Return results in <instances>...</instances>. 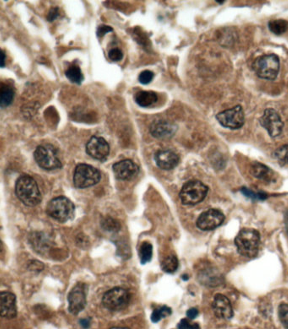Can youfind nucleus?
<instances>
[{"label": "nucleus", "mask_w": 288, "mask_h": 329, "mask_svg": "<svg viewBox=\"0 0 288 329\" xmlns=\"http://www.w3.org/2000/svg\"><path fill=\"white\" fill-rule=\"evenodd\" d=\"M155 161L160 169L172 170L180 163V158L178 154L172 150H162L156 152Z\"/></svg>", "instance_id": "nucleus-17"}, {"label": "nucleus", "mask_w": 288, "mask_h": 329, "mask_svg": "<svg viewBox=\"0 0 288 329\" xmlns=\"http://www.w3.org/2000/svg\"><path fill=\"white\" fill-rule=\"evenodd\" d=\"M285 221H286V231H288V212H286V214Z\"/></svg>", "instance_id": "nucleus-39"}, {"label": "nucleus", "mask_w": 288, "mask_h": 329, "mask_svg": "<svg viewBox=\"0 0 288 329\" xmlns=\"http://www.w3.org/2000/svg\"><path fill=\"white\" fill-rule=\"evenodd\" d=\"M162 268L165 272L172 274L178 268V260L175 255H169L162 263Z\"/></svg>", "instance_id": "nucleus-25"}, {"label": "nucleus", "mask_w": 288, "mask_h": 329, "mask_svg": "<svg viewBox=\"0 0 288 329\" xmlns=\"http://www.w3.org/2000/svg\"><path fill=\"white\" fill-rule=\"evenodd\" d=\"M273 156L280 166L288 165V144H285L282 147L278 148V150L274 151Z\"/></svg>", "instance_id": "nucleus-26"}, {"label": "nucleus", "mask_w": 288, "mask_h": 329, "mask_svg": "<svg viewBox=\"0 0 288 329\" xmlns=\"http://www.w3.org/2000/svg\"><path fill=\"white\" fill-rule=\"evenodd\" d=\"M178 329H200L198 324H191L188 319H182L178 324Z\"/></svg>", "instance_id": "nucleus-33"}, {"label": "nucleus", "mask_w": 288, "mask_h": 329, "mask_svg": "<svg viewBox=\"0 0 288 329\" xmlns=\"http://www.w3.org/2000/svg\"><path fill=\"white\" fill-rule=\"evenodd\" d=\"M0 95H1V101L0 105L2 107H6L10 105L13 102L14 97V90L13 88L8 85V84L2 83L1 90H0Z\"/></svg>", "instance_id": "nucleus-21"}, {"label": "nucleus", "mask_w": 288, "mask_h": 329, "mask_svg": "<svg viewBox=\"0 0 288 329\" xmlns=\"http://www.w3.org/2000/svg\"><path fill=\"white\" fill-rule=\"evenodd\" d=\"M0 313L6 319H14L17 315L16 297L11 292H2L0 295Z\"/></svg>", "instance_id": "nucleus-15"}, {"label": "nucleus", "mask_w": 288, "mask_h": 329, "mask_svg": "<svg viewBox=\"0 0 288 329\" xmlns=\"http://www.w3.org/2000/svg\"><path fill=\"white\" fill-rule=\"evenodd\" d=\"M80 324L82 325L84 329H88L90 326V319H80Z\"/></svg>", "instance_id": "nucleus-38"}, {"label": "nucleus", "mask_w": 288, "mask_h": 329, "mask_svg": "<svg viewBox=\"0 0 288 329\" xmlns=\"http://www.w3.org/2000/svg\"><path fill=\"white\" fill-rule=\"evenodd\" d=\"M177 131V126L166 121L159 120L150 127V133L156 139H170Z\"/></svg>", "instance_id": "nucleus-18"}, {"label": "nucleus", "mask_w": 288, "mask_h": 329, "mask_svg": "<svg viewBox=\"0 0 288 329\" xmlns=\"http://www.w3.org/2000/svg\"><path fill=\"white\" fill-rule=\"evenodd\" d=\"M280 59L274 54L264 55L253 63V69L261 79L274 80L280 72Z\"/></svg>", "instance_id": "nucleus-3"}, {"label": "nucleus", "mask_w": 288, "mask_h": 329, "mask_svg": "<svg viewBox=\"0 0 288 329\" xmlns=\"http://www.w3.org/2000/svg\"><path fill=\"white\" fill-rule=\"evenodd\" d=\"M58 8H52V10L49 12L48 16V19L49 21H54V19H57V17L58 16Z\"/></svg>", "instance_id": "nucleus-36"}, {"label": "nucleus", "mask_w": 288, "mask_h": 329, "mask_svg": "<svg viewBox=\"0 0 288 329\" xmlns=\"http://www.w3.org/2000/svg\"><path fill=\"white\" fill-rule=\"evenodd\" d=\"M68 310L74 315L79 314L86 306V291L84 284L74 286L68 297Z\"/></svg>", "instance_id": "nucleus-12"}, {"label": "nucleus", "mask_w": 288, "mask_h": 329, "mask_svg": "<svg viewBox=\"0 0 288 329\" xmlns=\"http://www.w3.org/2000/svg\"><path fill=\"white\" fill-rule=\"evenodd\" d=\"M155 74L152 71L146 70L143 71L142 74H140L139 81L143 84H148L152 81L154 79Z\"/></svg>", "instance_id": "nucleus-31"}, {"label": "nucleus", "mask_w": 288, "mask_h": 329, "mask_svg": "<svg viewBox=\"0 0 288 329\" xmlns=\"http://www.w3.org/2000/svg\"><path fill=\"white\" fill-rule=\"evenodd\" d=\"M198 315V311L197 308H190L187 312V316L188 319H194Z\"/></svg>", "instance_id": "nucleus-37"}, {"label": "nucleus", "mask_w": 288, "mask_h": 329, "mask_svg": "<svg viewBox=\"0 0 288 329\" xmlns=\"http://www.w3.org/2000/svg\"><path fill=\"white\" fill-rule=\"evenodd\" d=\"M110 31H112V28L108 26V25H102L98 28V35L99 37H104V35Z\"/></svg>", "instance_id": "nucleus-35"}, {"label": "nucleus", "mask_w": 288, "mask_h": 329, "mask_svg": "<svg viewBox=\"0 0 288 329\" xmlns=\"http://www.w3.org/2000/svg\"><path fill=\"white\" fill-rule=\"evenodd\" d=\"M250 172L253 175L254 177L264 181V182H272L274 179V172L272 169L266 166L264 164L260 163V162H254L251 166Z\"/></svg>", "instance_id": "nucleus-19"}, {"label": "nucleus", "mask_w": 288, "mask_h": 329, "mask_svg": "<svg viewBox=\"0 0 288 329\" xmlns=\"http://www.w3.org/2000/svg\"><path fill=\"white\" fill-rule=\"evenodd\" d=\"M102 175L98 169L88 164H80L74 174V184L78 188H86L98 184Z\"/></svg>", "instance_id": "nucleus-6"}, {"label": "nucleus", "mask_w": 288, "mask_h": 329, "mask_svg": "<svg viewBox=\"0 0 288 329\" xmlns=\"http://www.w3.org/2000/svg\"><path fill=\"white\" fill-rule=\"evenodd\" d=\"M2 56H3V59H2V67H4V62H6V54H4V52H2Z\"/></svg>", "instance_id": "nucleus-40"}, {"label": "nucleus", "mask_w": 288, "mask_h": 329, "mask_svg": "<svg viewBox=\"0 0 288 329\" xmlns=\"http://www.w3.org/2000/svg\"><path fill=\"white\" fill-rule=\"evenodd\" d=\"M86 152L96 160L105 161L110 154V146L106 139L94 136L87 143Z\"/></svg>", "instance_id": "nucleus-13"}, {"label": "nucleus", "mask_w": 288, "mask_h": 329, "mask_svg": "<svg viewBox=\"0 0 288 329\" xmlns=\"http://www.w3.org/2000/svg\"><path fill=\"white\" fill-rule=\"evenodd\" d=\"M36 163L48 171L57 170L62 167V162L58 155V150L52 144H44L36 148L34 153Z\"/></svg>", "instance_id": "nucleus-7"}, {"label": "nucleus", "mask_w": 288, "mask_h": 329, "mask_svg": "<svg viewBox=\"0 0 288 329\" xmlns=\"http://www.w3.org/2000/svg\"><path fill=\"white\" fill-rule=\"evenodd\" d=\"M16 192L20 200L28 206H36L42 202L38 184L30 176L24 175L17 180Z\"/></svg>", "instance_id": "nucleus-1"}, {"label": "nucleus", "mask_w": 288, "mask_h": 329, "mask_svg": "<svg viewBox=\"0 0 288 329\" xmlns=\"http://www.w3.org/2000/svg\"><path fill=\"white\" fill-rule=\"evenodd\" d=\"M130 299V294L127 290L116 287L105 293L102 303L109 310L121 311L128 307Z\"/></svg>", "instance_id": "nucleus-8"}, {"label": "nucleus", "mask_w": 288, "mask_h": 329, "mask_svg": "<svg viewBox=\"0 0 288 329\" xmlns=\"http://www.w3.org/2000/svg\"><path fill=\"white\" fill-rule=\"evenodd\" d=\"M269 29L274 35H280L288 30V22L284 19H274L269 22Z\"/></svg>", "instance_id": "nucleus-23"}, {"label": "nucleus", "mask_w": 288, "mask_h": 329, "mask_svg": "<svg viewBox=\"0 0 288 329\" xmlns=\"http://www.w3.org/2000/svg\"><path fill=\"white\" fill-rule=\"evenodd\" d=\"M114 172L117 179L130 181L137 177L140 168L133 161L124 160L114 165Z\"/></svg>", "instance_id": "nucleus-14"}, {"label": "nucleus", "mask_w": 288, "mask_h": 329, "mask_svg": "<svg viewBox=\"0 0 288 329\" xmlns=\"http://www.w3.org/2000/svg\"><path fill=\"white\" fill-rule=\"evenodd\" d=\"M260 123L263 128L266 129L270 136L276 138L280 136L284 128V123L280 115L276 110L268 108L264 111V115L260 119Z\"/></svg>", "instance_id": "nucleus-10"}, {"label": "nucleus", "mask_w": 288, "mask_h": 329, "mask_svg": "<svg viewBox=\"0 0 288 329\" xmlns=\"http://www.w3.org/2000/svg\"><path fill=\"white\" fill-rule=\"evenodd\" d=\"M209 188L203 182L194 180L186 182L180 192V199L185 205H196L206 198Z\"/></svg>", "instance_id": "nucleus-4"}, {"label": "nucleus", "mask_w": 288, "mask_h": 329, "mask_svg": "<svg viewBox=\"0 0 288 329\" xmlns=\"http://www.w3.org/2000/svg\"><path fill=\"white\" fill-rule=\"evenodd\" d=\"M111 329H128V328H124V327H114V328H112Z\"/></svg>", "instance_id": "nucleus-41"}, {"label": "nucleus", "mask_w": 288, "mask_h": 329, "mask_svg": "<svg viewBox=\"0 0 288 329\" xmlns=\"http://www.w3.org/2000/svg\"><path fill=\"white\" fill-rule=\"evenodd\" d=\"M225 221V215L220 210L210 209L202 213L197 221V226L202 231H212L218 228Z\"/></svg>", "instance_id": "nucleus-11"}, {"label": "nucleus", "mask_w": 288, "mask_h": 329, "mask_svg": "<svg viewBox=\"0 0 288 329\" xmlns=\"http://www.w3.org/2000/svg\"><path fill=\"white\" fill-rule=\"evenodd\" d=\"M102 226L105 230L108 231H120V224L118 221H116L115 219L111 217L105 218L102 221Z\"/></svg>", "instance_id": "nucleus-28"}, {"label": "nucleus", "mask_w": 288, "mask_h": 329, "mask_svg": "<svg viewBox=\"0 0 288 329\" xmlns=\"http://www.w3.org/2000/svg\"><path fill=\"white\" fill-rule=\"evenodd\" d=\"M66 77L74 84H80L84 80V75L79 66L72 65L66 71Z\"/></svg>", "instance_id": "nucleus-22"}, {"label": "nucleus", "mask_w": 288, "mask_h": 329, "mask_svg": "<svg viewBox=\"0 0 288 329\" xmlns=\"http://www.w3.org/2000/svg\"><path fill=\"white\" fill-rule=\"evenodd\" d=\"M216 119L220 124L232 130L240 129L244 125L245 113L242 106H236L216 115Z\"/></svg>", "instance_id": "nucleus-9"}, {"label": "nucleus", "mask_w": 288, "mask_h": 329, "mask_svg": "<svg viewBox=\"0 0 288 329\" xmlns=\"http://www.w3.org/2000/svg\"><path fill=\"white\" fill-rule=\"evenodd\" d=\"M212 308L216 316L219 319H230L234 317V309L231 302L224 295H216Z\"/></svg>", "instance_id": "nucleus-16"}, {"label": "nucleus", "mask_w": 288, "mask_h": 329, "mask_svg": "<svg viewBox=\"0 0 288 329\" xmlns=\"http://www.w3.org/2000/svg\"><path fill=\"white\" fill-rule=\"evenodd\" d=\"M76 207L73 202L66 197L55 198L49 202L46 212L51 217L60 222H66L73 217Z\"/></svg>", "instance_id": "nucleus-5"}, {"label": "nucleus", "mask_w": 288, "mask_h": 329, "mask_svg": "<svg viewBox=\"0 0 288 329\" xmlns=\"http://www.w3.org/2000/svg\"><path fill=\"white\" fill-rule=\"evenodd\" d=\"M29 269L32 271H36V272H40L42 270L44 269V264L41 262L36 261V260H34V261H32L29 264Z\"/></svg>", "instance_id": "nucleus-34"}, {"label": "nucleus", "mask_w": 288, "mask_h": 329, "mask_svg": "<svg viewBox=\"0 0 288 329\" xmlns=\"http://www.w3.org/2000/svg\"><path fill=\"white\" fill-rule=\"evenodd\" d=\"M216 3H220V4H222V3H225V1H216Z\"/></svg>", "instance_id": "nucleus-42"}, {"label": "nucleus", "mask_w": 288, "mask_h": 329, "mask_svg": "<svg viewBox=\"0 0 288 329\" xmlns=\"http://www.w3.org/2000/svg\"><path fill=\"white\" fill-rule=\"evenodd\" d=\"M172 309L166 306L160 307V308H156V310L153 312L152 315V320L154 323H158L160 321V319L166 318L168 316L171 315Z\"/></svg>", "instance_id": "nucleus-27"}, {"label": "nucleus", "mask_w": 288, "mask_h": 329, "mask_svg": "<svg viewBox=\"0 0 288 329\" xmlns=\"http://www.w3.org/2000/svg\"><path fill=\"white\" fill-rule=\"evenodd\" d=\"M238 253L246 258H254L260 245V235L254 229L245 228L240 231L235 239Z\"/></svg>", "instance_id": "nucleus-2"}, {"label": "nucleus", "mask_w": 288, "mask_h": 329, "mask_svg": "<svg viewBox=\"0 0 288 329\" xmlns=\"http://www.w3.org/2000/svg\"><path fill=\"white\" fill-rule=\"evenodd\" d=\"M108 57L112 62H120L124 57V53L118 48H114L108 52Z\"/></svg>", "instance_id": "nucleus-32"}, {"label": "nucleus", "mask_w": 288, "mask_h": 329, "mask_svg": "<svg viewBox=\"0 0 288 329\" xmlns=\"http://www.w3.org/2000/svg\"><path fill=\"white\" fill-rule=\"evenodd\" d=\"M153 247L152 243L148 242H144L142 243L140 248V257L142 260V264H146L148 262H150L152 259Z\"/></svg>", "instance_id": "nucleus-24"}, {"label": "nucleus", "mask_w": 288, "mask_h": 329, "mask_svg": "<svg viewBox=\"0 0 288 329\" xmlns=\"http://www.w3.org/2000/svg\"><path fill=\"white\" fill-rule=\"evenodd\" d=\"M242 193L244 194L245 196L250 198L251 199H261V200H264V199H266L267 195L266 193H263V192H260V193H254V191L250 190L248 188H242Z\"/></svg>", "instance_id": "nucleus-29"}, {"label": "nucleus", "mask_w": 288, "mask_h": 329, "mask_svg": "<svg viewBox=\"0 0 288 329\" xmlns=\"http://www.w3.org/2000/svg\"><path fill=\"white\" fill-rule=\"evenodd\" d=\"M279 317H280V322L282 323L283 325L286 329H288V305L286 303L280 304L279 307Z\"/></svg>", "instance_id": "nucleus-30"}, {"label": "nucleus", "mask_w": 288, "mask_h": 329, "mask_svg": "<svg viewBox=\"0 0 288 329\" xmlns=\"http://www.w3.org/2000/svg\"><path fill=\"white\" fill-rule=\"evenodd\" d=\"M136 103L142 107H149L158 102V96L153 91H139L134 96Z\"/></svg>", "instance_id": "nucleus-20"}]
</instances>
